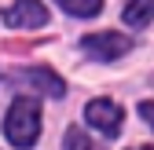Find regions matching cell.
<instances>
[{
  "mask_svg": "<svg viewBox=\"0 0 154 150\" xmlns=\"http://www.w3.org/2000/svg\"><path fill=\"white\" fill-rule=\"evenodd\" d=\"M4 136L11 146H33L41 136V106L29 95H18L4 117Z\"/></svg>",
  "mask_w": 154,
  "mask_h": 150,
  "instance_id": "cell-1",
  "label": "cell"
},
{
  "mask_svg": "<svg viewBox=\"0 0 154 150\" xmlns=\"http://www.w3.org/2000/svg\"><path fill=\"white\" fill-rule=\"evenodd\" d=\"M4 22L15 29H41L48 22V11L41 0H15V4L4 11Z\"/></svg>",
  "mask_w": 154,
  "mask_h": 150,
  "instance_id": "cell-4",
  "label": "cell"
},
{
  "mask_svg": "<svg viewBox=\"0 0 154 150\" xmlns=\"http://www.w3.org/2000/svg\"><path fill=\"white\" fill-rule=\"evenodd\" d=\"M66 150H103V146H95L81 128H70V132H66Z\"/></svg>",
  "mask_w": 154,
  "mask_h": 150,
  "instance_id": "cell-8",
  "label": "cell"
},
{
  "mask_svg": "<svg viewBox=\"0 0 154 150\" xmlns=\"http://www.w3.org/2000/svg\"><path fill=\"white\" fill-rule=\"evenodd\" d=\"M85 117L92 128H99L103 136H118L121 132V121H125V110L118 103H110V99H92L85 106Z\"/></svg>",
  "mask_w": 154,
  "mask_h": 150,
  "instance_id": "cell-2",
  "label": "cell"
},
{
  "mask_svg": "<svg viewBox=\"0 0 154 150\" xmlns=\"http://www.w3.org/2000/svg\"><path fill=\"white\" fill-rule=\"evenodd\" d=\"M132 44H128V37H121V33H88L85 37V51L92 55V59H99V62H114V59H121V55L128 51Z\"/></svg>",
  "mask_w": 154,
  "mask_h": 150,
  "instance_id": "cell-3",
  "label": "cell"
},
{
  "mask_svg": "<svg viewBox=\"0 0 154 150\" xmlns=\"http://www.w3.org/2000/svg\"><path fill=\"white\" fill-rule=\"evenodd\" d=\"M15 81L26 84V88H33V92H44V95H51V99H63V92H66L63 77H55V73L44 70V66H37V70H18Z\"/></svg>",
  "mask_w": 154,
  "mask_h": 150,
  "instance_id": "cell-5",
  "label": "cell"
},
{
  "mask_svg": "<svg viewBox=\"0 0 154 150\" xmlns=\"http://www.w3.org/2000/svg\"><path fill=\"white\" fill-rule=\"evenodd\" d=\"M136 150H150V146H136Z\"/></svg>",
  "mask_w": 154,
  "mask_h": 150,
  "instance_id": "cell-10",
  "label": "cell"
},
{
  "mask_svg": "<svg viewBox=\"0 0 154 150\" xmlns=\"http://www.w3.org/2000/svg\"><path fill=\"white\" fill-rule=\"evenodd\" d=\"M125 22L128 26H147L154 18V0H125Z\"/></svg>",
  "mask_w": 154,
  "mask_h": 150,
  "instance_id": "cell-6",
  "label": "cell"
},
{
  "mask_svg": "<svg viewBox=\"0 0 154 150\" xmlns=\"http://www.w3.org/2000/svg\"><path fill=\"white\" fill-rule=\"evenodd\" d=\"M55 4H63L70 15H77V18H88V15H99V8H103V0H55Z\"/></svg>",
  "mask_w": 154,
  "mask_h": 150,
  "instance_id": "cell-7",
  "label": "cell"
},
{
  "mask_svg": "<svg viewBox=\"0 0 154 150\" xmlns=\"http://www.w3.org/2000/svg\"><path fill=\"white\" fill-rule=\"evenodd\" d=\"M140 117H143V121L154 128V103H143V106H140Z\"/></svg>",
  "mask_w": 154,
  "mask_h": 150,
  "instance_id": "cell-9",
  "label": "cell"
}]
</instances>
